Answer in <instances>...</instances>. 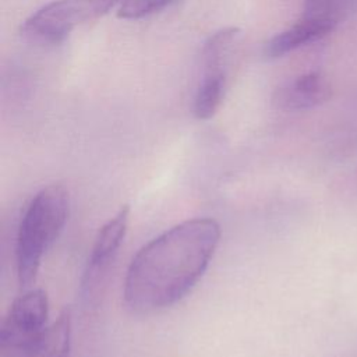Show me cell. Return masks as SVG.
Instances as JSON below:
<instances>
[{"instance_id":"obj_1","label":"cell","mask_w":357,"mask_h":357,"mask_svg":"<svg viewBox=\"0 0 357 357\" xmlns=\"http://www.w3.org/2000/svg\"><path fill=\"white\" fill-rule=\"evenodd\" d=\"M220 236L215 219L195 218L152 238L128 265L123 289L126 307L146 315L183 300L208 269Z\"/></svg>"},{"instance_id":"obj_2","label":"cell","mask_w":357,"mask_h":357,"mask_svg":"<svg viewBox=\"0 0 357 357\" xmlns=\"http://www.w3.org/2000/svg\"><path fill=\"white\" fill-rule=\"evenodd\" d=\"M68 213L70 194L63 184L43 187L28 204L15 244L17 276L22 287L36 280L42 259L63 231Z\"/></svg>"},{"instance_id":"obj_3","label":"cell","mask_w":357,"mask_h":357,"mask_svg":"<svg viewBox=\"0 0 357 357\" xmlns=\"http://www.w3.org/2000/svg\"><path fill=\"white\" fill-rule=\"evenodd\" d=\"M117 0H53L32 13L20 28L21 35L36 45L61 43L71 31L106 13Z\"/></svg>"},{"instance_id":"obj_4","label":"cell","mask_w":357,"mask_h":357,"mask_svg":"<svg viewBox=\"0 0 357 357\" xmlns=\"http://www.w3.org/2000/svg\"><path fill=\"white\" fill-rule=\"evenodd\" d=\"M46 291L31 289L10 307L0 331V357H24L43 337L49 328Z\"/></svg>"},{"instance_id":"obj_5","label":"cell","mask_w":357,"mask_h":357,"mask_svg":"<svg viewBox=\"0 0 357 357\" xmlns=\"http://www.w3.org/2000/svg\"><path fill=\"white\" fill-rule=\"evenodd\" d=\"M130 208L123 205L98 231L81 279V294L91 298L99 290L127 234Z\"/></svg>"},{"instance_id":"obj_6","label":"cell","mask_w":357,"mask_h":357,"mask_svg":"<svg viewBox=\"0 0 357 357\" xmlns=\"http://www.w3.org/2000/svg\"><path fill=\"white\" fill-rule=\"evenodd\" d=\"M332 98V85L321 71H308L278 86L272 103L283 112H304L326 103Z\"/></svg>"},{"instance_id":"obj_7","label":"cell","mask_w":357,"mask_h":357,"mask_svg":"<svg viewBox=\"0 0 357 357\" xmlns=\"http://www.w3.org/2000/svg\"><path fill=\"white\" fill-rule=\"evenodd\" d=\"M326 35L328 33L322 28L298 18L293 25L273 35L264 45V54L268 59H279L305 45L317 42Z\"/></svg>"},{"instance_id":"obj_8","label":"cell","mask_w":357,"mask_h":357,"mask_svg":"<svg viewBox=\"0 0 357 357\" xmlns=\"http://www.w3.org/2000/svg\"><path fill=\"white\" fill-rule=\"evenodd\" d=\"M357 7V0H304L300 18L332 33Z\"/></svg>"},{"instance_id":"obj_9","label":"cell","mask_w":357,"mask_h":357,"mask_svg":"<svg viewBox=\"0 0 357 357\" xmlns=\"http://www.w3.org/2000/svg\"><path fill=\"white\" fill-rule=\"evenodd\" d=\"M227 86V73L204 71L197 86L192 113L198 120H209L219 110Z\"/></svg>"},{"instance_id":"obj_10","label":"cell","mask_w":357,"mask_h":357,"mask_svg":"<svg viewBox=\"0 0 357 357\" xmlns=\"http://www.w3.org/2000/svg\"><path fill=\"white\" fill-rule=\"evenodd\" d=\"M240 29L236 26H226L213 32L204 43L201 50V60L204 71H223L227 73V64L233 49L240 38Z\"/></svg>"},{"instance_id":"obj_11","label":"cell","mask_w":357,"mask_h":357,"mask_svg":"<svg viewBox=\"0 0 357 357\" xmlns=\"http://www.w3.org/2000/svg\"><path fill=\"white\" fill-rule=\"evenodd\" d=\"M71 344V314L63 311L49 325L39 343L24 357H70Z\"/></svg>"},{"instance_id":"obj_12","label":"cell","mask_w":357,"mask_h":357,"mask_svg":"<svg viewBox=\"0 0 357 357\" xmlns=\"http://www.w3.org/2000/svg\"><path fill=\"white\" fill-rule=\"evenodd\" d=\"M174 0H121L117 17L123 20H139L167 7Z\"/></svg>"}]
</instances>
